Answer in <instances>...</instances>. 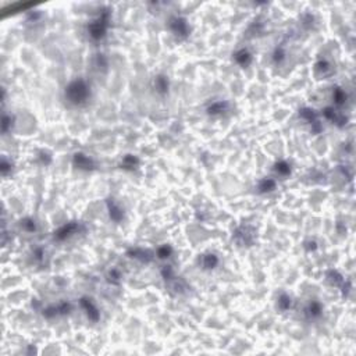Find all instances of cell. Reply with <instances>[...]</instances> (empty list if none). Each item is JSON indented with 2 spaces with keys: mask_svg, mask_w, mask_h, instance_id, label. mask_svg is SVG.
Here are the masks:
<instances>
[{
  "mask_svg": "<svg viewBox=\"0 0 356 356\" xmlns=\"http://www.w3.org/2000/svg\"><path fill=\"white\" fill-rule=\"evenodd\" d=\"M67 95H68V97L71 99L72 102L81 103L82 100L86 99L88 88L85 86L84 82L77 81V82H74V84H71V85L68 86V89H67Z\"/></svg>",
  "mask_w": 356,
  "mask_h": 356,
  "instance_id": "cell-1",
  "label": "cell"
},
{
  "mask_svg": "<svg viewBox=\"0 0 356 356\" xmlns=\"http://www.w3.org/2000/svg\"><path fill=\"white\" fill-rule=\"evenodd\" d=\"M206 260H207V261H206V267H212V266H214V264L217 263V259L214 257L213 255L207 256V257H206Z\"/></svg>",
  "mask_w": 356,
  "mask_h": 356,
  "instance_id": "cell-2",
  "label": "cell"
},
{
  "mask_svg": "<svg viewBox=\"0 0 356 356\" xmlns=\"http://www.w3.org/2000/svg\"><path fill=\"white\" fill-rule=\"evenodd\" d=\"M273 187H274V182H273V181H269V182H264V187H261V188L266 191V188H273Z\"/></svg>",
  "mask_w": 356,
  "mask_h": 356,
  "instance_id": "cell-3",
  "label": "cell"
}]
</instances>
